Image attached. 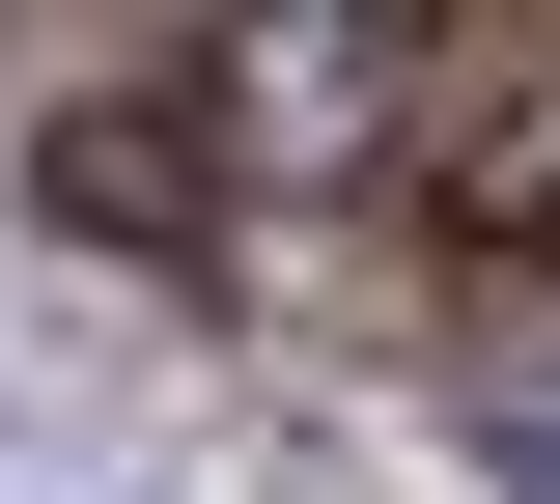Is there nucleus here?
<instances>
[{
	"mask_svg": "<svg viewBox=\"0 0 560 504\" xmlns=\"http://www.w3.org/2000/svg\"><path fill=\"white\" fill-rule=\"evenodd\" d=\"M197 84L253 113V168H364V113H448L420 28H253V57H197Z\"/></svg>",
	"mask_w": 560,
	"mask_h": 504,
	"instance_id": "1",
	"label": "nucleus"
},
{
	"mask_svg": "<svg viewBox=\"0 0 560 504\" xmlns=\"http://www.w3.org/2000/svg\"><path fill=\"white\" fill-rule=\"evenodd\" d=\"M57 197H84V224H197V168H168V113H84Z\"/></svg>",
	"mask_w": 560,
	"mask_h": 504,
	"instance_id": "2",
	"label": "nucleus"
}]
</instances>
